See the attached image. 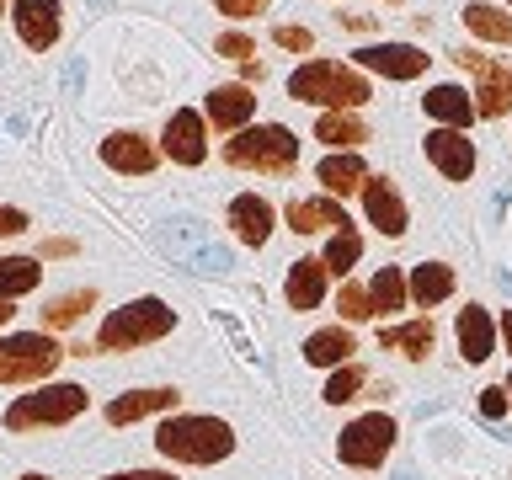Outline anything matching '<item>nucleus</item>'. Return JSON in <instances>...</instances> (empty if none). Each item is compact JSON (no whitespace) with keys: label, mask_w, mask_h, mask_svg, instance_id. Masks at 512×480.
<instances>
[{"label":"nucleus","mask_w":512,"mask_h":480,"mask_svg":"<svg viewBox=\"0 0 512 480\" xmlns=\"http://www.w3.org/2000/svg\"><path fill=\"white\" fill-rule=\"evenodd\" d=\"M96 288H70V294H59V299H48L43 304V331H70L86 310H96Z\"/></svg>","instance_id":"obj_31"},{"label":"nucleus","mask_w":512,"mask_h":480,"mask_svg":"<svg viewBox=\"0 0 512 480\" xmlns=\"http://www.w3.org/2000/svg\"><path fill=\"white\" fill-rule=\"evenodd\" d=\"M262 75H267L262 59H246V64H240V80H246V86H251V80H262Z\"/></svg>","instance_id":"obj_40"},{"label":"nucleus","mask_w":512,"mask_h":480,"mask_svg":"<svg viewBox=\"0 0 512 480\" xmlns=\"http://www.w3.org/2000/svg\"><path fill=\"white\" fill-rule=\"evenodd\" d=\"M454 336H459V352H464V363H486L491 352H496V320L491 310H480V304H464V310L454 315Z\"/></svg>","instance_id":"obj_22"},{"label":"nucleus","mask_w":512,"mask_h":480,"mask_svg":"<svg viewBox=\"0 0 512 480\" xmlns=\"http://www.w3.org/2000/svg\"><path fill=\"white\" fill-rule=\"evenodd\" d=\"M363 214H368V224L384 235V240H400L411 230V208H406V198H400V187L390 182V176H368L363 182Z\"/></svg>","instance_id":"obj_12"},{"label":"nucleus","mask_w":512,"mask_h":480,"mask_svg":"<svg viewBox=\"0 0 512 480\" xmlns=\"http://www.w3.org/2000/svg\"><path fill=\"white\" fill-rule=\"evenodd\" d=\"M272 0H214L219 16H230V22H246V16H262Z\"/></svg>","instance_id":"obj_37"},{"label":"nucleus","mask_w":512,"mask_h":480,"mask_svg":"<svg viewBox=\"0 0 512 480\" xmlns=\"http://www.w3.org/2000/svg\"><path fill=\"white\" fill-rule=\"evenodd\" d=\"M11 27L32 54H48L64 32V11H59V0H11Z\"/></svg>","instance_id":"obj_13"},{"label":"nucleus","mask_w":512,"mask_h":480,"mask_svg":"<svg viewBox=\"0 0 512 480\" xmlns=\"http://www.w3.org/2000/svg\"><path fill=\"white\" fill-rule=\"evenodd\" d=\"M43 283V256H0V299H22Z\"/></svg>","instance_id":"obj_30"},{"label":"nucleus","mask_w":512,"mask_h":480,"mask_svg":"<svg viewBox=\"0 0 512 480\" xmlns=\"http://www.w3.org/2000/svg\"><path fill=\"white\" fill-rule=\"evenodd\" d=\"M320 262H326L331 278L347 283V272L363 262V235H358V224H342L336 235H326V251H320Z\"/></svg>","instance_id":"obj_29"},{"label":"nucleus","mask_w":512,"mask_h":480,"mask_svg":"<svg viewBox=\"0 0 512 480\" xmlns=\"http://www.w3.org/2000/svg\"><path fill=\"white\" fill-rule=\"evenodd\" d=\"M182 406V390L176 384H150V390H128V395H112L107 400V422L112 427H134L144 416H176Z\"/></svg>","instance_id":"obj_14"},{"label":"nucleus","mask_w":512,"mask_h":480,"mask_svg":"<svg viewBox=\"0 0 512 480\" xmlns=\"http://www.w3.org/2000/svg\"><path fill=\"white\" fill-rule=\"evenodd\" d=\"M395 438H400V427H395L390 411H363V416H352V422L342 427V438H336V459L352 464V470H379V464L390 459Z\"/></svg>","instance_id":"obj_7"},{"label":"nucleus","mask_w":512,"mask_h":480,"mask_svg":"<svg viewBox=\"0 0 512 480\" xmlns=\"http://www.w3.org/2000/svg\"><path fill=\"white\" fill-rule=\"evenodd\" d=\"M160 155H171V166H203L208 160V118L192 107H176L160 134Z\"/></svg>","instance_id":"obj_10"},{"label":"nucleus","mask_w":512,"mask_h":480,"mask_svg":"<svg viewBox=\"0 0 512 480\" xmlns=\"http://www.w3.org/2000/svg\"><path fill=\"white\" fill-rule=\"evenodd\" d=\"M70 358L54 331H0V384H48V374Z\"/></svg>","instance_id":"obj_6"},{"label":"nucleus","mask_w":512,"mask_h":480,"mask_svg":"<svg viewBox=\"0 0 512 480\" xmlns=\"http://www.w3.org/2000/svg\"><path fill=\"white\" fill-rule=\"evenodd\" d=\"M368 176H374V171L363 166L358 150H331V155L315 166V182L326 187V198H352V192H363Z\"/></svg>","instance_id":"obj_21"},{"label":"nucleus","mask_w":512,"mask_h":480,"mask_svg":"<svg viewBox=\"0 0 512 480\" xmlns=\"http://www.w3.org/2000/svg\"><path fill=\"white\" fill-rule=\"evenodd\" d=\"M507 395H512V374H507Z\"/></svg>","instance_id":"obj_45"},{"label":"nucleus","mask_w":512,"mask_h":480,"mask_svg":"<svg viewBox=\"0 0 512 480\" xmlns=\"http://www.w3.org/2000/svg\"><path fill=\"white\" fill-rule=\"evenodd\" d=\"M384 6H400V0H384Z\"/></svg>","instance_id":"obj_46"},{"label":"nucleus","mask_w":512,"mask_h":480,"mask_svg":"<svg viewBox=\"0 0 512 480\" xmlns=\"http://www.w3.org/2000/svg\"><path fill=\"white\" fill-rule=\"evenodd\" d=\"M342 224H352L347 208L336 198H326V192H320V198H294L288 203V230L294 235H336Z\"/></svg>","instance_id":"obj_19"},{"label":"nucleus","mask_w":512,"mask_h":480,"mask_svg":"<svg viewBox=\"0 0 512 480\" xmlns=\"http://www.w3.org/2000/svg\"><path fill=\"white\" fill-rule=\"evenodd\" d=\"M422 107H427V118L438 123V128H464V134H470V123L480 118V112H475V91L454 86V80L432 86V91L422 96Z\"/></svg>","instance_id":"obj_20"},{"label":"nucleus","mask_w":512,"mask_h":480,"mask_svg":"<svg viewBox=\"0 0 512 480\" xmlns=\"http://www.w3.org/2000/svg\"><path fill=\"white\" fill-rule=\"evenodd\" d=\"M507 411H512L507 384H486V390H480V416H486V422H502Z\"/></svg>","instance_id":"obj_35"},{"label":"nucleus","mask_w":512,"mask_h":480,"mask_svg":"<svg viewBox=\"0 0 512 480\" xmlns=\"http://www.w3.org/2000/svg\"><path fill=\"white\" fill-rule=\"evenodd\" d=\"M342 320L347 326H358V320H374V310H368V288H358V283H342Z\"/></svg>","instance_id":"obj_34"},{"label":"nucleus","mask_w":512,"mask_h":480,"mask_svg":"<svg viewBox=\"0 0 512 480\" xmlns=\"http://www.w3.org/2000/svg\"><path fill=\"white\" fill-rule=\"evenodd\" d=\"M288 96L294 102H310L320 112H358L374 102V80H368L358 64L342 59H304L294 75H288Z\"/></svg>","instance_id":"obj_1"},{"label":"nucleus","mask_w":512,"mask_h":480,"mask_svg":"<svg viewBox=\"0 0 512 480\" xmlns=\"http://www.w3.org/2000/svg\"><path fill=\"white\" fill-rule=\"evenodd\" d=\"M326 283H331V272L320 256H299L294 267H288V278H283V299H288V310H320L326 304Z\"/></svg>","instance_id":"obj_18"},{"label":"nucleus","mask_w":512,"mask_h":480,"mask_svg":"<svg viewBox=\"0 0 512 480\" xmlns=\"http://www.w3.org/2000/svg\"><path fill=\"white\" fill-rule=\"evenodd\" d=\"M91 395L86 384H70V379H48V384H32V395H16L6 406V432H38V427H70L75 416H86Z\"/></svg>","instance_id":"obj_5"},{"label":"nucleus","mask_w":512,"mask_h":480,"mask_svg":"<svg viewBox=\"0 0 512 480\" xmlns=\"http://www.w3.org/2000/svg\"><path fill=\"white\" fill-rule=\"evenodd\" d=\"M214 54H224V59H240V64H246V59L256 54V43L246 38V32H219V38H214Z\"/></svg>","instance_id":"obj_36"},{"label":"nucleus","mask_w":512,"mask_h":480,"mask_svg":"<svg viewBox=\"0 0 512 480\" xmlns=\"http://www.w3.org/2000/svg\"><path fill=\"white\" fill-rule=\"evenodd\" d=\"M272 43L288 48V54H315V32L299 27V22H278L272 27Z\"/></svg>","instance_id":"obj_33"},{"label":"nucleus","mask_w":512,"mask_h":480,"mask_svg":"<svg viewBox=\"0 0 512 480\" xmlns=\"http://www.w3.org/2000/svg\"><path fill=\"white\" fill-rule=\"evenodd\" d=\"M422 150L427 160L438 166L443 182H470L475 176V139L464 134V128H427V139H422Z\"/></svg>","instance_id":"obj_11"},{"label":"nucleus","mask_w":512,"mask_h":480,"mask_svg":"<svg viewBox=\"0 0 512 480\" xmlns=\"http://www.w3.org/2000/svg\"><path fill=\"white\" fill-rule=\"evenodd\" d=\"M102 166L118 176H150L160 166V144H150L139 128H118L102 139Z\"/></svg>","instance_id":"obj_16"},{"label":"nucleus","mask_w":512,"mask_h":480,"mask_svg":"<svg viewBox=\"0 0 512 480\" xmlns=\"http://www.w3.org/2000/svg\"><path fill=\"white\" fill-rule=\"evenodd\" d=\"M459 16H464V27H470V38L496 43V48H512V11H507V6H491V0H470V6H464Z\"/></svg>","instance_id":"obj_26"},{"label":"nucleus","mask_w":512,"mask_h":480,"mask_svg":"<svg viewBox=\"0 0 512 480\" xmlns=\"http://www.w3.org/2000/svg\"><path fill=\"white\" fill-rule=\"evenodd\" d=\"M155 448L171 464H219L235 454V427L219 416H166L155 427Z\"/></svg>","instance_id":"obj_2"},{"label":"nucleus","mask_w":512,"mask_h":480,"mask_svg":"<svg viewBox=\"0 0 512 480\" xmlns=\"http://www.w3.org/2000/svg\"><path fill=\"white\" fill-rule=\"evenodd\" d=\"M352 64L379 80H422L432 54L416 43H363V48H352Z\"/></svg>","instance_id":"obj_9"},{"label":"nucleus","mask_w":512,"mask_h":480,"mask_svg":"<svg viewBox=\"0 0 512 480\" xmlns=\"http://www.w3.org/2000/svg\"><path fill=\"white\" fill-rule=\"evenodd\" d=\"M496 331H502V342H507V352H512V310L496 315Z\"/></svg>","instance_id":"obj_41"},{"label":"nucleus","mask_w":512,"mask_h":480,"mask_svg":"<svg viewBox=\"0 0 512 480\" xmlns=\"http://www.w3.org/2000/svg\"><path fill=\"white\" fill-rule=\"evenodd\" d=\"M102 480H182V475H171V470H112Z\"/></svg>","instance_id":"obj_39"},{"label":"nucleus","mask_w":512,"mask_h":480,"mask_svg":"<svg viewBox=\"0 0 512 480\" xmlns=\"http://www.w3.org/2000/svg\"><path fill=\"white\" fill-rule=\"evenodd\" d=\"M352 352H358L352 326H320L304 336V363L310 368H342V363H352Z\"/></svg>","instance_id":"obj_25"},{"label":"nucleus","mask_w":512,"mask_h":480,"mask_svg":"<svg viewBox=\"0 0 512 480\" xmlns=\"http://www.w3.org/2000/svg\"><path fill=\"white\" fill-rule=\"evenodd\" d=\"M27 230H32V219L22 214V208L0 203V240H11V235H27Z\"/></svg>","instance_id":"obj_38"},{"label":"nucleus","mask_w":512,"mask_h":480,"mask_svg":"<svg viewBox=\"0 0 512 480\" xmlns=\"http://www.w3.org/2000/svg\"><path fill=\"white\" fill-rule=\"evenodd\" d=\"M459 70L475 75V112L480 118H507L512 112V64H502L496 54H480V48H459Z\"/></svg>","instance_id":"obj_8"},{"label":"nucleus","mask_w":512,"mask_h":480,"mask_svg":"<svg viewBox=\"0 0 512 480\" xmlns=\"http://www.w3.org/2000/svg\"><path fill=\"white\" fill-rule=\"evenodd\" d=\"M171 331H176V310H171L166 299L144 294V299H128L123 310H107V315H102L96 347H102V352H134V347L166 342Z\"/></svg>","instance_id":"obj_4"},{"label":"nucleus","mask_w":512,"mask_h":480,"mask_svg":"<svg viewBox=\"0 0 512 480\" xmlns=\"http://www.w3.org/2000/svg\"><path fill=\"white\" fill-rule=\"evenodd\" d=\"M75 251V240H48V246H43V256H70Z\"/></svg>","instance_id":"obj_42"},{"label":"nucleus","mask_w":512,"mask_h":480,"mask_svg":"<svg viewBox=\"0 0 512 480\" xmlns=\"http://www.w3.org/2000/svg\"><path fill=\"white\" fill-rule=\"evenodd\" d=\"M507 6H512V0H507Z\"/></svg>","instance_id":"obj_48"},{"label":"nucleus","mask_w":512,"mask_h":480,"mask_svg":"<svg viewBox=\"0 0 512 480\" xmlns=\"http://www.w3.org/2000/svg\"><path fill=\"white\" fill-rule=\"evenodd\" d=\"M11 315H16V304H11V299H0V331L11 326Z\"/></svg>","instance_id":"obj_43"},{"label":"nucleus","mask_w":512,"mask_h":480,"mask_svg":"<svg viewBox=\"0 0 512 480\" xmlns=\"http://www.w3.org/2000/svg\"><path fill=\"white\" fill-rule=\"evenodd\" d=\"M0 6H6V0H0Z\"/></svg>","instance_id":"obj_47"},{"label":"nucleus","mask_w":512,"mask_h":480,"mask_svg":"<svg viewBox=\"0 0 512 480\" xmlns=\"http://www.w3.org/2000/svg\"><path fill=\"white\" fill-rule=\"evenodd\" d=\"M315 139L326 144V150H358V144H368V123L358 112H320Z\"/></svg>","instance_id":"obj_28"},{"label":"nucleus","mask_w":512,"mask_h":480,"mask_svg":"<svg viewBox=\"0 0 512 480\" xmlns=\"http://www.w3.org/2000/svg\"><path fill=\"white\" fill-rule=\"evenodd\" d=\"M406 283H411V304H416V310H438L443 299H454L459 272L448 267V262H416L406 272Z\"/></svg>","instance_id":"obj_23"},{"label":"nucleus","mask_w":512,"mask_h":480,"mask_svg":"<svg viewBox=\"0 0 512 480\" xmlns=\"http://www.w3.org/2000/svg\"><path fill=\"white\" fill-rule=\"evenodd\" d=\"M406 304H411V283L400 267H379L374 278H368V310H374V320L406 310Z\"/></svg>","instance_id":"obj_27"},{"label":"nucleus","mask_w":512,"mask_h":480,"mask_svg":"<svg viewBox=\"0 0 512 480\" xmlns=\"http://www.w3.org/2000/svg\"><path fill=\"white\" fill-rule=\"evenodd\" d=\"M363 390H368V368L363 363H342V368H331L320 400H326V406H347V400H358Z\"/></svg>","instance_id":"obj_32"},{"label":"nucleus","mask_w":512,"mask_h":480,"mask_svg":"<svg viewBox=\"0 0 512 480\" xmlns=\"http://www.w3.org/2000/svg\"><path fill=\"white\" fill-rule=\"evenodd\" d=\"M224 166L256 176H288L299 171V134L283 123H251L224 139Z\"/></svg>","instance_id":"obj_3"},{"label":"nucleus","mask_w":512,"mask_h":480,"mask_svg":"<svg viewBox=\"0 0 512 480\" xmlns=\"http://www.w3.org/2000/svg\"><path fill=\"white\" fill-rule=\"evenodd\" d=\"M272 224H278V208H272L262 192H235L230 198V230H235L240 246L262 251L272 240Z\"/></svg>","instance_id":"obj_17"},{"label":"nucleus","mask_w":512,"mask_h":480,"mask_svg":"<svg viewBox=\"0 0 512 480\" xmlns=\"http://www.w3.org/2000/svg\"><path fill=\"white\" fill-rule=\"evenodd\" d=\"M203 118H208V128H219V134H240V128H251V118H256V91L246 80L214 86L203 96Z\"/></svg>","instance_id":"obj_15"},{"label":"nucleus","mask_w":512,"mask_h":480,"mask_svg":"<svg viewBox=\"0 0 512 480\" xmlns=\"http://www.w3.org/2000/svg\"><path fill=\"white\" fill-rule=\"evenodd\" d=\"M432 342H438V331H432V315L400 320V326H379V347H384V352H400L406 363H427Z\"/></svg>","instance_id":"obj_24"},{"label":"nucleus","mask_w":512,"mask_h":480,"mask_svg":"<svg viewBox=\"0 0 512 480\" xmlns=\"http://www.w3.org/2000/svg\"><path fill=\"white\" fill-rule=\"evenodd\" d=\"M22 480H54V475H38V470H32V475H22Z\"/></svg>","instance_id":"obj_44"}]
</instances>
